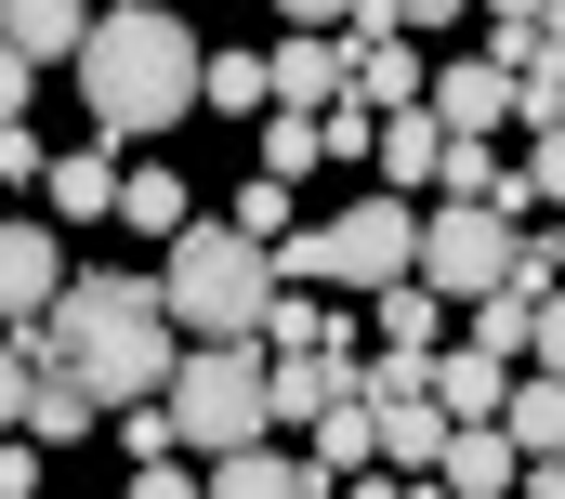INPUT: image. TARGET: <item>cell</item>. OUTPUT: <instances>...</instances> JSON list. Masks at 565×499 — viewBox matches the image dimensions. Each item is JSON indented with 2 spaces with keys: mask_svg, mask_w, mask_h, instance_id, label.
<instances>
[{
  "mask_svg": "<svg viewBox=\"0 0 565 499\" xmlns=\"http://www.w3.org/2000/svg\"><path fill=\"white\" fill-rule=\"evenodd\" d=\"M79 106H93V145H158V131L198 119V26L158 0V13H93V40L66 53Z\"/></svg>",
  "mask_w": 565,
  "mask_h": 499,
  "instance_id": "obj_1",
  "label": "cell"
},
{
  "mask_svg": "<svg viewBox=\"0 0 565 499\" xmlns=\"http://www.w3.org/2000/svg\"><path fill=\"white\" fill-rule=\"evenodd\" d=\"M13 342H26V369H79L106 407L158 394V381H171V355H184L145 276H66V302H53L40 329H13Z\"/></svg>",
  "mask_w": 565,
  "mask_h": 499,
  "instance_id": "obj_2",
  "label": "cell"
},
{
  "mask_svg": "<svg viewBox=\"0 0 565 499\" xmlns=\"http://www.w3.org/2000/svg\"><path fill=\"white\" fill-rule=\"evenodd\" d=\"M158 316H171V342H250L264 329V302H277V276H264V250L237 237L224 211L211 224H184V237H158Z\"/></svg>",
  "mask_w": 565,
  "mask_h": 499,
  "instance_id": "obj_3",
  "label": "cell"
},
{
  "mask_svg": "<svg viewBox=\"0 0 565 499\" xmlns=\"http://www.w3.org/2000/svg\"><path fill=\"white\" fill-rule=\"evenodd\" d=\"M158 394H171V447H184V460H224V447H264V434H277V421H264V355H250V342H184Z\"/></svg>",
  "mask_w": 565,
  "mask_h": 499,
  "instance_id": "obj_4",
  "label": "cell"
},
{
  "mask_svg": "<svg viewBox=\"0 0 565 499\" xmlns=\"http://www.w3.org/2000/svg\"><path fill=\"white\" fill-rule=\"evenodd\" d=\"M302 237H316V289H408L422 276V211L408 198H355Z\"/></svg>",
  "mask_w": 565,
  "mask_h": 499,
  "instance_id": "obj_5",
  "label": "cell"
},
{
  "mask_svg": "<svg viewBox=\"0 0 565 499\" xmlns=\"http://www.w3.org/2000/svg\"><path fill=\"white\" fill-rule=\"evenodd\" d=\"M513 237H526V224H500V211H434V224H422V289H434V302L513 289Z\"/></svg>",
  "mask_w": 565,
  "mask_h": 499,
  "instance_id": "obj_6",
  "label": "cell"
},
{
  "mask_svg": "<svg viewBox=\"0 0 565 499\" xmlns=\"http://www.w3.org/2000/svg\"><path fill=\"white\" fill-rule=\"evenodd\" d=\"M66 302V250H53V224H13L0 211V329H40Z\"/></svg>",
  "mask_w": 565,
  "mask_h": 499,
  "instance_id": "obj_7",
  "label": "cell"
},
{
  "mask_svg": "<svg viewBox=\"0 0 565 499\" xmlns=\"http://www.w3.org/2000/svg\"><path fill=\"white\" fill-rule=\"evenodd\" d=\"M342 40H316V26H289L277 53H264V106H289V119H316V106H342Z\"/></svg>",
  "mask_w": 565,
  "mask_h": 499,
  "instance_id": "obj_8",
  "label": "cell"
},
{
  "mask_svg": "<svg viewBox=\"0 0 565 499\" xmlns=\"http://www.w3.org/2000/svg\"><path fill=\"white\" fill-rule=\"evenodd\" d=\"M422 119H434V131H473V145H500V119H513V79H500L487 53H473V66H434V79H422Z\"/></svg>",
  "mask_w": 565,
  "mask_h": 499,
  "instance_id": "obj_9",
  "label": "cell"
},
{
  "mask_svg": "<svg viewBox=\"0 0 565 499\" xmlns=\"http://www.w3.org/2000/svg\"><path fill=\"white\" fill-rule=\"evenodd\" d=\"M13 434H26V447L53 460V447H79V434H106V394H93L79 369H26V421H13Z\"/></svg>",
  "mask_w": 565,
  "mask_h": 499,
  "instance_id": "obj_10",
  "label": "cell"
},
{
  "mask_svg": "<svg viewBox=\"0 0 565 499\" xmlns=\"http://www.w3.org/2000/svg\"><path fill=\"white\" fill-rule=\"evenodd\" d=\"M513 447H500V421H447V447H434V499H513Z\"/></svg>",
  "mask_w": 565,
  "mask_h": 499,
  "instance_id": "obj_11",
  "label": "cell"
},
{
  "mask_svg": "<svg viewBox=\"0 0 565 499\" xmlns=\"http://www.w3.org/2000/svg\"><path fill=\"white\" fill-rule=\"evenodd\" d=\"M369 460H382V421H369V394H342V407H316V421H302V474H316V487H355Z\"/></svg>",
  "mask_w": 565,
  "mask_h": 499,
  "instance_id": "obj_12",
  "label": "cell"
},
{
  "mask_svg": "<svg viewBox=\"0 0 565 499\" xmlns=\"http://www.w3.org/2000/svg\"><path fill=\"white\" fill-rule=\"evenodd\" d=\"M93 40V0H0V53H26V66H66Z\"/></svg>",
  "mask_w": 565,
  "mask_h": 499,
  "instance_id": "obj_13",
  "label": "cell"
},
{
  "mask_svg": "<svg viewBox=\"0 0 565 499\" xmlns=\"http://www.w3.org/2000/svg\"><path fill=\"white\" fill-rule=\"evenodd\" d=\"M355 394V355H277L264 369V421H316V407H342Z\"/></svg>",
  "mask_w": 565,
  "mask_h": 499,
  "instance_id": "obj_14",
  "label": "cell"
},
{
  "mask_svg": "<svg viewBox=\"0 0 565 499\" xmlns=\"http://www.w3.org/2000/svg\"><path fill=\"white\" fill-rule=\"evenodd\" d=\"M40 184H53V211H66V224H119V158H106V145L40 158Z\"/></svg>",
  "mask_w": 565,
  "mask_h": 499,
  "instance_id": "obj_15",
  "label": "cell"
},
{
  "mask_svg": "<svg viewBox=\"0 0 565 499\" xmlns=\"http://www.w3.org/2000/svg\"><path fill=\"white\" fill-rule=\"evenodd\" d=\"M250 355H264V369H277V355H342V316H329L316 289H277L264 329H250Z\"/></svg>",
  "mask_w": 565,
  "mask_h": 499,
  "instance_id": "obj_16",
  "label": "cell"
},
{
  "mask_svg": "<svg viewBox=\"0 0 565 499\" xmlns=\"http://www.w3.org/2000/svg\"><path fill=\"white\" fill-rule=\"evenodd\" d=\"M382 421V474H408V487H434V447H447V407L434 394H395V407H369Z\"/></svg>",
  "mask_w": 565,
  "mask_h": 499,
  "instance_id": "obj_17",
  "label": "cell"
},
{
  "mask_svg": "<svg viewBox=\"0 0 565 499\" xmlns=\"http://www.w3.org/2000/svg\"><path fill=\"white\" fill-rule=\"evenodd\" d=\"M500 447H513V460H565V381H513V394H500Z\"/></svg>",
  "mask_w": 565,
  "mask_h": 499,
  "instance_id": "obj_18",
  "label": "cell"
},
{
  "mask_svg": "<svg viewBox=\"0 0 565 499\" xmlns=\"http://www.w3.org/2000/svg\"><path fill=\"white\" fill-rule=\"evenodd\" d=\"M422 394H434V407H447V421H500V394H513V369L460 342V355H434V369H422Z\"/></svg>",
  "mask_w": 565,
  "mask_h": 499,
  "instance_id": "obj_19",
  "label": "cell"
},
{
  "mask_svg": "<svg viewBox=\"0 0 565 499\" xmlns=\"http://www.w3.org/2000/svg\"><path fill=\"white\" fill-rule=\"evenodd\" d=\"M198 499H329V487H316L302 460H277V447H224V460H211V487H198Z\"/></svg>",
  "mask_w": 565,
  "mask_h": 499,
  "instance_id": "obj_20",
  "label": "cell"
},
{
  "mask_svg": "<svg viewBox=\"0 0 565 499\" xmlns=\"http://www.w3.org/2000/svg\"><path fill=\"white\" fill-rule=\"evenodd\" d=\"M119 224H132V237H184V224H198L184 171H158V158H145V171H119Z\"/></svg>",
  "mask_w": 565,
  "mask_h": 499,
  "instance_id": "obj_21",
  "label": "cell"
},
{
  "mask_svg": "<svg viewBox=\"0 0 565 499\" xmlns=\"http://www.w3.org/2000/svg\"><path fill=\"white\" fill-rule=\"evenodd\" d=\"M369 329H382V355H447V342H434L447 302H434L422 276H408V289H369Z\"/></svg>",
  "mask_w": 565,
  "mask_h": 499,
  "instance_id": "obj_22",
  "label": "cell"
},
{
  "mask_svg": "<svg viewBox=\"0 0 565 499\" xmlns=\"http://www.w3.org/2000/svg\"><path fill=\"white\" fill-rule=\"evenodd\" d=\"M434 158H447V131H434L422 106H395V119L369 131V171H382V184H434Z\"/></svg>",
  "mask_w": 565,
  "mask_h": 499,
  "instance_id": "obj_23",
  "label": "cell"
},
{
  "mask_svg": "<svg viewBox=\"0 0 565 499\" xmlns=\"http://www.w3.org/2000/svg\"><path fill=\"white\" fill-rule=\"evenodd\" d=\"M198 106L211 119H250L264 106V53H198Z\"/></svg>",
  "mask_w": 565,
  "mask_h": 499,
  "instance_id": "obj_24",
  "label": "cell"
},
{
  "mask_svg": "<svg viewBox=\"0 0 565 499\" xmlns=\"http://www.w3.org/2000/svg\"><path fill=\"white\" fill-rule=\"evenodd\" d=\"M289 198H302V184H264V171H250V184H237V211H224V224H237V237H250V250H277L289 224H302V211H289Z\"/></svg>",
  "mask_w": 565,
  "mask_h": 499,
  "instance_id": "obj_25",
  "label": "cell"
},
{
  "mask_svg": "<svg viewBox=\"0 0 565 499\" xmlns=\"http://www.w3.org/2000/svg\"><path fill=\"white\" fill-rule=\"evenodd\" d=\"M513 302H565V224L513 237Z\"/></svg>",
  "mask_w": 565,
  "mask_h": 499,
  "instance_id": "obj_26",
  "label": "cell"
},
{
  "mask_svg": "<svg viewBox=\"0 0 565 499\" xmlns=\"http://www.w3.org/2000/svg\"><path fill=\"white\" fill-rule=\"evenodd\" d=\"M526 316H540V302L487 289V302H473V355H500V369H513V355H526Z\"/></svg>",
  "mask_w": 565,
  "mask_h": 499,
  "instance_id": "obj_27",
  "label": "cell"
},
{
  "mask_svg": "<svg viewBox=\"0 0 565 499\" xmlns=\"http://www.w3.org/2000/svg\"><path fill=\"white\" fill-rule=\"evenodd\" d=\"M513 198H526V211H565V131H540V145H526V171H513Z\"/></svg>",
  "mask_w": 565,
  "mask_h": 499,
  "instance_id": "obj_28",
  "label": "cell"
},
{
  "mask_svg": "<svg viewBox=\"0 0 565 499\" xmlns=\"http://www.w3.org/2000/svg\"><path fill=\"white\" fill-rule=\"evenodd\" d=\"M302 171H316V119L277 106V131H264V184H302Z\"/></svg>",
  "mask_w": 565,
  "mask_h": 499,
  "instance_id": "obj_29",
  "label": "cell"
},
{
  "mask_svg": "<svg viewBox=\"0 0 565 499\" xmlns=\"http://www.w3.org/2000/svg\"><path fill=\"white\" fill-rule=\"evenodd\" d=\"M369 131H382L369 106H316V158H369Z\"/></svg>",
  "mask_w": 565,
  "mask_h": 499,
  "instance_id": "obj_30",
  "label": "cell"
},
{
  "mask_svg": "<svg viewBox=\"0 0 565 499\" xmlns=\"http://www.w3.org/2000/svg\"><path fill=\"white\" fill-rule=\"evenodd\" d=\"M119 447H132V460H184V447H171V407H145V394L119 407Z\"/></svg>",
  "mask_w": 565,
  "mask_h": 499,
  "instance_id": "obj_31",
  "label": "cell"
},
{
  "mask_svg": "<svg viewBox=\"0 0 565 499\" xmlns=\"http://www.w3.org/2000/svg\"><path fill=\"white\" fill-rule=\"evenodd\" d=\"M526 355H540V381H565V302H540V316H526Z\"/></svg>",
  "mask_w": 565,
  "mask_h": 499,
  "instance_id": "obj_32",
  "label": "cell"
},
{
  "mask_svg": "<svg viewBox=\"0 0 565 499\" xmlns=\"http://www.w3.org/2000/svg\"><path fill=\"white\" fill-rule=\"evenodd\" d=\"M289 26H316V40H342V26H355V13H369V0H277Z\"/></svg>",
  "mask_w": 565,
  "mask_h": 499,
  "instance_id": "obj_33",
  "label": "cell"
},
{
  "mask_svg": "<svg viewBox=\"0 0 565 499\" xmlns=\"http://www.w3.org/2000/svg\"><path fill=\"white\" fill-rule=\"evenodd\" d=\"M0 184H40V131L26 119H0Z\"/></svg>",
  "mask_w": 565,
  "mask_h": 499,
  "instance_id": "obj_34",
  "label": "cell"
},
{
  "mask_svg": "<svg viewBox=\"0 0 565 499\" xmlns=\"http://www.w3.org/2000/svg\"><path fill=\"white\" fill-rule=\"evenodd\" d=\"M13 421H26V342L0 329V434H13Z\"/></svg>",
  "mask_w": 565,
  "mask_h": 499,
  "instance_id": "obj_35",
  "label": "cell"
},
{
  "mask_svg": "<svg viewBox=\"0 0 565 499\" xmlns=\"http://www.w3.org/2000/svg\"><path fill=\"white\" fill-rule=\"evenodd\" d=\"M369 13H382V26H460L473 0H369Z\"/></svg>",
  "mask_w": 565,
  "mask_h": 499,
  "instance_id": "obj_36",
  "label": "cell"
},
{
  "mask_svg": "<svg viewBox=\"0 0 565 499\" xmlns=\"http://www.w3.org/2000/svg\"><path fill=\"white\" fill-rule=\"evenodd\" d=\"M0 499H40V447L26 434H0Z\"/></svg>",
  "mask_w": 565,
  "mask_h": 499,
  "instance_id": "obj_37",
  "label": "cell"
},
{
  "mask_svg": "<svg viewBox=\"0 0 565 499\" xmlns=\"http://www.w3.org/2000/svg\"><path fill=\"white\" fill-rule=\"evenodd\" d=\"M132 499H198V474L184 460H132Z\"/></svg>",
  "mask_w": 565,
  "mask_h": 499,
  "instance_id": "obj_38",
  "label": "cell"
},
{
  "mask_svg": "<svg viewBox=\"0 0 565 499\" xmlns=\"http://www.w3.org/2000/svg\"><path fill=\"white\" fill-rule=\"evenodd\" d=\"M26 93H40V66H26V53H0V119H26Z\"/></svg>",
  "mask_w": 565,
  "mask_h": 499,
  "instance_id": "obj_39",
  "label": "cell"
},
{
  "mask_svg": "<svg viewBox=\"0 0 565 499\" xmlns=\"http://www.w3.org/2000/svg\"><path fill=\"white\" fill-rule=\"evenodd\" d=\"M513 499H565V460H526V474H513Z\"/></svg>",
  "mask_w": 565,
  "mask_h": 499,
  "instance_id": "obj_40",
  "label": "cell"
},
{
  "mask_svg": "<svg viewBox=\"0 0 565 499\" xmlns=\"http://www.w3.org/2000/svg\"><path fill=\"white\" fill-rule=\"evenodd\" d=\"M487 13H500V26H540V13H565V0H487Z\"/></svg>",
  "mask_w": 565,
  "mask_h": 499,
  "instance_id": "obj_41",
  "label": "cell"
},
{
  "mask_svg": "<svg viewBox=\"0 0 565 499\" xmlns=\"http://www.w3.org/2000/svg\"><path fill=\"white\" fill-rule=\"evenodd\" d=\"M119 13H158V0H119Z\"/></svg>",
  "mask_w": 565,
  "mask_h": 499,
  "instance_id": "obj_42",
  "label": "cell"
}]
</instances>
